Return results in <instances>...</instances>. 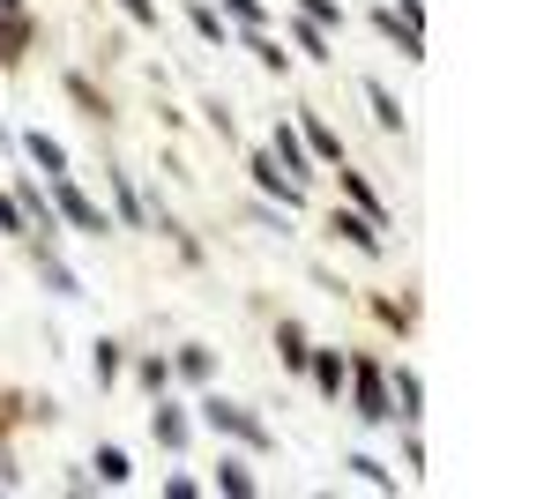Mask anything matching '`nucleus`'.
I'll return each mask as SVG.
<instances>
[{
  "label": "nucleus",
  "mask_w": 559,
  "mask_h": 499,
  "mask_svg": "<svg viewBox=\"0 0 559 499\" xmlns=\"http://www.w3.org/2000/svg\"><path fill=\"white\" fill-rule=\"evenodd\" d=\"M0 231H15V239H23V209H15V194H0Z\"/></svg>",
  "instance_id": "473e14b6"
},
{
  "label": "nucleus",
  "mask_w": 559,
  "mask_h": 499,
  "mask_svg": "<svg viewBox=\"0 0 559 499\" xmlns=\"http://www.w3.org/2000/svg\"><path fill=\"white\" fill-rule=\"evenodd\" d=\"M350 411H358V425H395V411H388V373H381V358H350Z\"/></svg>",
  "instance_id": "f257e3e1"
},
{
  "label": "nucleus",
  "mask_w": 559,
  "mask_h": 499,
  "mask_svg": "<svg viewBox=\"0 0 559 499\" xmlns=\"http://www.w3.org/2000/svg\"><path fill=\"white\" fill-rule=\"evenodd\" d=\"M366 105H373V120H381L388 134H403V105H395V90H388L381 75H366Z\"/></svg>",
  "instance_id": "dca6fc26"
},
{
  "label": "nucleus",
  "mask_w": 559,
  "mask_h": 499,
  "mask_svg": "<svg viewBox=\"0 0 559 499\" xmlns=\"http://www.w3.org/2000/svg\"><path fill=\"white\" fill-rule=\"evenodd\" d=\"M0 142H8V127H0Z\"/></svg>",
  "instance_id": "f704fd0d"
},
{
  "label": "nucleus",
  "mask_w": 559,
  "mask_h": 499,
  "mask_svg": "<svg viewBox=\"0 0 559 499\" xmlns=\"http://www.w3.org/2000/svg\"><path fill=\"white\" fill-rule=\"evenodd\" d=\"M388 411L403 417V425H418V411H426V380H418V366H395V380H388Z\"/></svg>",
  "instance_id": "6e6552de"
},
{
  "label": "nucleus",
  "mask_w": 559,
  "mask_h": 499,
  "mask_svg": "<svg viewBox=\"0 0 559 499\" xmlns=\"http://www.w3.org/2000/svg\"><path fill=\"white\" fill-rule=\"evenodd\" d=\"M292 45H299L306 60H336V52H329V45H336V38H329L321 23H306V15H299V23H292Z\"/></svg>",
  "instance_id": "aec40b11"
},
{
  "label": "nucleus",
  "mask_w": 559,
  "mask_h": 499,
  "mask_svg": "<svg viewBox=\"0 0 559 499\" xmlns=\"http://www.w3.org/2000/svg\"><path fill=\"white\" fill-rule=\"evenodd\" d=\"M120 366H128V358H120V343H97V351H90V373H97V388H112V380H120Z\"/></svg>",
  "instance_id": "393cba45"
},
{
  "label": "nucleus",
  "mask_w": 559,
  "mask_h": 499,
  "mask_svg": "<svg viewBox=\"0 0 559 499\" xmlns=\"http://www.w3.org/2000/svg\"><path fill=\"white\" fill-rule=\"evenodd\" d=\"M15 8H23V0H0V15H15Z\"/></svg>",
  "instance_id": "72a5a7b5"
},
{
  "label": "nucleus",
  "mask_w": 559,
  "mask_h": 499,
  "mask_svg": "<svg viewBox=\"0 0 559 499\" xmlns=\"http://www.w3.org/2000/svg\"><path fill=\"white\" fill-rule=\"evenodd\" d=\"M112 202H120V224H128V231H142V224H150V209H142V194H134L128 171H112Z\"/></svg>",
  "instance_id": "a211bd4d"
},
{
  "label": "nucleus",
  "mask_w": 559,
  "mask_h": 499,
  "mask_svg": "<svg viewBox=\"0 0 559 499\" xmlns=\"http://www.w3.org/2000/svg\"><path fill=\"white\" fill-rule=\"evenodd\" d=\"M299 15H306V23H321L329 38L344 31V8H336V0H299Z\"/></svg>",
  "instance_id": "c85d7f7f"
},
{
  "label": "nucleus",
  "mask_w": 559,
  "mask_h": 499,
  "mask_svg": "<svg viewBox=\"0 0 559 499\" xmlns=\"http://www.w3.org/2000/svg\"><path fill=\"white\" fill-rule=\"evenodd\" d=\"M150 432H157V448H187V432H194V425H187V411H179V403H165V395H157V411H150Z\"/></svg>",
  "instance_id": "9b49d317"
},
{
  "label": "nucleus",
  "mask_w": 559,
  "mask_h": 499,
  "mask_svg": "<svg viewBox=\"0 0 559 499\" xmlns=\"http://www.w3.org/2000/svg\"><path fill=\"white\" fill-rule=\"evenodd\" d=\"M15 209H23V231H38V239L60 231V209H52V194H45L38 179H23V187H15Z\"/></svg>",
  "instance_id": "39448f33"
},
{
  "label": "nucleus",
  "mask_w": 559,
  "mask_h": 499,
  "mask_svg": "<svg viewBox=\"0 0 559 499\" xmlns=\"http://www.w3.org/2000/svg\"><path fill=\"white\" fill-rule=\"evenodd\" d=\"M299 142H306V157H313V165H344V142H336L321 120H299Z\"/></svg>",
  "instance_id": "ddd939ff"
},
{
  "label": "nucleus",
  "mask_w": 559,
  "mask_h": 499,
  "mask_svg": "<svg viewBox=\"0 0 559 499\" xmlns=\"http://www.w3.org/2000/svg\"><path fill=\"white\" fill-rule=\"evenodd\" d=\"M247 52H254L261 68H276V75H284V68H292V52H284V45L269 38V31H247Z\"/></svg>",
  "instance_id": "b1692460"
},
{
  "label": "nucleus",
  "mask_w": 559,
  "mask_h": 499,
  "mask_svg": "<svg viewBox=\"0 0 559 499\" xmlns=\"http://www.w3.org/2000/svg\"><path fill=\"white\" fill-rule=\"evenodd\" d=\"M45 194H52V209H60V224H68V231H83V239H105V231H112V216L90 202L68 171H52V187H45Z\"/></svg>",
  "instance_id": "f03ea898"
},
{
  "label": "nucleus",
  "mask_w": 559,
  "mask_h": 499,
  "mask_svg": "<svg viewBox=\"0 0 559 499\" xmlns=\"http://www.w3.org/2000/svg\"><path fill=\"white\" fill-rule=\"evenodd\" d=\"M134 380H142L150 395H165V388H173V358H134Z\"/></svg>",
  "instance_id": "a878e982"
},
{
  "label": "nucleus",
  "mask_w": 559,
  "mask_h": 499,
  "mask_svg": "<svg viewBox=\"0 0 559 499\" xmlns=\"http://www.w3.org/2000/svg\"><path fill=\"white\" fill-rule=\"evenodd\" d=\"M269 157H276V165L292 171L299 187L313 179V157H306V142H299V127H292V120H276V134H269Z\"/></svg>",
  "instance_id": "0eeeda50"
},
{
  "label": "nucleus",
  "mask_w": 559,
  "mask_h": 499,
  "mask_svg": "<svg viewBox=\"0 0 559 499\" xmlns=\"http://www.w3.org/2000/svg\"><path fill=\"white\" fill-rule=\"evenodd\" d=\"M216 15H224V23H239V31H261V23H269V8H261V0H216Z\"/></svg>",
  "instance_id": "5701e85b"
},
{
  "label": "nucleus",
  "mask_w": 559,
  "mask_h": 499,
  "mask_svg": "<svg viewBox=\"0 0 559 499\" xmlns=\"http://www.w3.org/2000/svg\"><path fill=\"white\" fill-rule=\"evenodd\" d=\"M187 23H194V31H202V38H210V45H231V23L216 15L210 0H194V8H187Z\"/></svg>",
  "instance_id": "4be33fe9"
},
{
  "label": "nucleus",
  "mask_w": 559,
  "mask_h": 499,
  "mask_svg": "<svg viewBox=\"0 0 559 499\" xmlns=\"http://www.w3.org/2000/svg\"><path fill=\"white\" fill-rule=\"evenodd\" d=\"M134 470H128V455L120 448H97V485H128Z\"/></svg>",
  "instance_id": "c756f323"
},
{
  "label": "nucleus",
  "mask_w": 559,
  "mask_h": 499,
  "mask_svg": "<svg viewBox=\"0 0 559 499\" xmlns=\"http://www.w3.org/2000/svg\"><path fill=\"white\" fill-rule=\"evenodd\" d=\"M31 261H38L45 292H60V298H75V292H83V284H75V269H68V261H60V253L45 247V239H38V247H31Z\"/></svg>",
  "instance_id": "f8f14e48"
},
{
  "label": "nucleus",
  "mask_w": 559,
  "mask_h": 499,
  "mask_svg": "<svg viewBox=\"0 0 559 499\" xmlns=\"http://www.w3.org/2000/svg\"><path fill=\"white\" fill-rule=\"evenodd\" d=\"M210 366H216V358L202 351V343H187V351L173 358V373H179V380H210Z\"/></svg>",
  "instance_id": "bb28decb"
},
{
  "label": "nucleus",
  "mask_w": 559,
  "mask_h": 499,
  "mask_svg": "<svg viewBox=\"0 0 559 499\" xmlns=\"http://www.w3.org/2000/svg\"><path fill=\"white\" fill-rule=\"evenodd\" d=\"M329 231H336L344 247H358V253H381V224H373V216H358V209L329 216Z\"/></svg>",
  "instance_id": "9d476101"
},
{
  "label": "nucleus",
  "mask_w": 559,
  "mask_h": 499,
  "mask_svg": "<svg viewBox=\"0 0 559 499\" xmlns=\"http://www.w3.org/2000/svg\"><path fill=\"white\" fill-rule=\"evenodd\" d=\"M306 373H313V388H321V395L336 403V395H344V373H350V358H344V351H306Z\"/></svg>",
  "instance_id": "1a4fd4ad"
},
{
  "label": "nucleus",
  "mask_w": 559,
  "mask_h": 499,
  "mask_svg": "<svg viewBox=\"0 0 559 499\" xmlns=\"http://www.w3.org/2000/svg\"><path fill=\"white\" fill-rule=\"evenodd\" d=\"M216 492H231V499H254L261 485H254V470H247L239 455H224V462H216Z\"/></svg>",
  "instance_id": "f3484780"
},
{
  "label": "nucleus",
  "mask_w": 559,
  "mask_h": 499,
  "mask_svg": "<svg viewBox=\"0 0 559 499\" xmlns=\"http://www.w3.org/2000/svg\"><path fill=\"white\" fill-rule=\"evenodd\" d=\"M68 97H75V105H83L90 120H105V97H97V90H90L83 75H68Z\"/></svg>",
  "instance_id": "7c9ffc66"
},
{
  "label": "nucleus",
  "mask_w": 559,
  "mask_h": 499,
  "mask_svg": "<svg viewBox=\"0 0 559 499\" xmlns=\"http://www.w3.org/2000/svg\"><path fill=\"white\" fill-rule=\"evenodd\" d=\"M23 157H31V165H38L45 179H52V171H68V150H60V142H52V134H38V127H31V134H23Z\"/></svg>",
  "instance_id": "2eb2a0df"
},
{
  "label": "nucleus",
  "mask_w": 559,
  "mask_h": 499,
  "mask_svg": "<svg viewBox=\"0 0 559 499\" xmlns=\"http://www.w3.org/2000/svg\"><path fill=\"white\" fill-rule=\"evenodd\" d=\"M23 45H31V15L15 8V15H0V60H23Z\"/></svg>",
  "instance_id": "412c9836"
},
{
  "label": "nucleus",
  "mask_w": 559,
  "mask_h": 499,
  "mask_svg": "<svg viewBox=\"0 0 559 499\" xmlns=\"http://www.w3.org/2000/svg\"><path fill=\"white\" fill-rule=\"evenodd\" d=\"M120 15H128V23H142V31H157V0H120Z\"/></svg>",
  "instance_id": "2f4dec72"
},
{
  "label": "nucleus",
  "mask_w": 559,
  "mask_h": 499,
  "mask_svg": "<svg viewBox=\"0 0 559 499\" xmlns=\"http://www.w3.org/2000/svg\"><path fill=\"white\" fill-rule=\"evenodd\" d=\"M373 31H381V38H395V52H403V60H426V31H418L403 8H373Z\"/></svg>",
  "instance_id": "423d86ee"
},
{
  "label": "nucleus",
  "mask_w": 559,
  "mask_h": 499,
  "mask_svg": "<svg viewBox=\"0 0 559 499\" xmlns=\"http://www.w3.org/2000/svg\"><path fill=\"white\" fill-rule=\"evenodd\" d=\"M202 425H216V432H231L239 448H276V432L261 425L247 403H224V395H202Z\"/></svg>",
  "instance_id": "7ed1b4c3"
},
{
  "label": "nucleus",
  "mask_w": 559,
  "mask_h": 499,
  "mask_svg": "<svg viewBox=\"0 0 559 499\" xmlns=\"http://www.w3.org/2000/svg\"><path fill=\"white\" fill-rule=\"evenodd\" d=\"M344 470H358V477H366L373 492H395V470H388V462H373V455H350Z\"/></svg>",
  "instance_id": "cd10ccee"
},
{
  "label": "nucleus",
  "mask_w": 559,
  "mask_h": 499,
  "mask_svg": "<svg viewBox=\"0 0 559 499\" xmlns=\"http://www.w3.org/2000/svg\"><path fill=\"white\" fill-rule=\"evenodd\" d=\"M306 351H313V343H306L299 321H276V358H284L292 373H306Z\"/></svg>",
  "instance_id": "6ab92c4d"
},
{
  "label": "nucleus",
  "mask_w": 559,
  "mask_h": 499,
  "mask_svg": "<svg viewBox=\"0 0 559 499\" xmlns=\"http://www.w3.org/2000/svg\"><path fill=\"white\" fill-rule=\"evenodd\" d=\"M247 171H254V187H261V194H269L276 209H306V187H299V179H292L284 165H276L269 150H254V157H247Z\"/></svg>",
  "instance_id": "20e7f679"
},
{
  "label": "nucleus",
  "mask_w": 559,
  "mask_h": 499,
  "mask_svg": "<svg viewBox=\"0 0 559 499\" xmlns=\"http://www.w3.org/2000/svg\"><path fill=\"white\" fill-rule=\"evenodd\" d=\"M336 171H344V165H336ZM344 194H350V209H358V216H373V224L388 231V202L366 187V171H344Z\"/></svg>",
  "instance_id": "4468645a"
}]
</instances>
